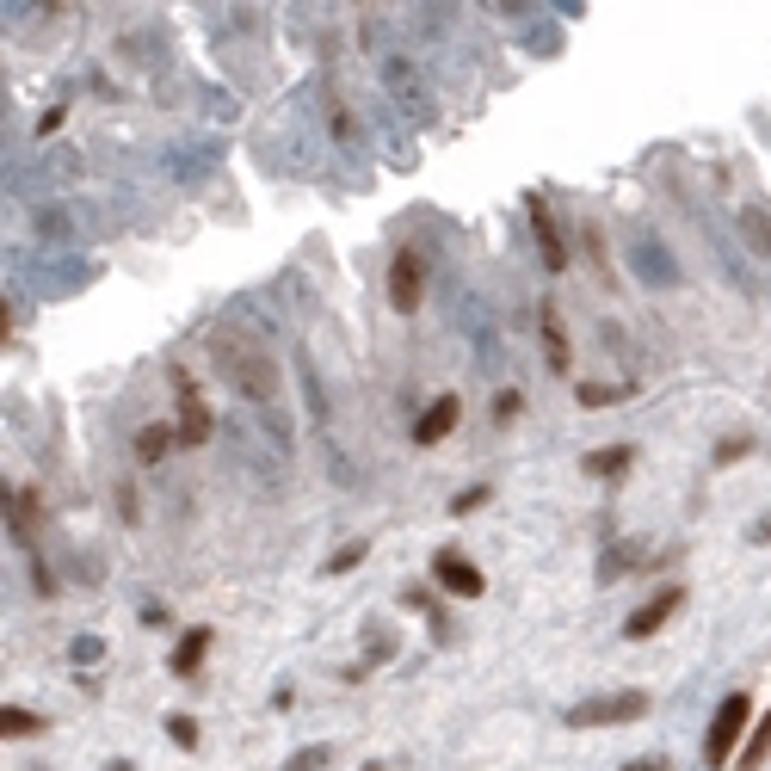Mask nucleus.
I'll return each mask as SVG.
<instances>
[{
  "label": "nucleus",
  "mask_w": 771,
  "mask_h": 771,
  "mask_svg": "<svg viewBox=\"0 0 771 771\" xmlns=\"http://www.w3.org/2000/svg\"><path fill=\"white\" fill-rule=\"evenodd\" d=\"M216 364H223V377L235 383V395H247V401H278V358L266 352V346H253V340H235V334H223L216 340Z\"/></svg>",
  "instance_id": "obj_1"
},
{
  "label": "nucleus",
  "mask_w": 771,
  "mask_h": 771,
  "mask_svg": "<svg viewBox=\"0 0 771 771\" xmlns=\"http://www.w3.org/2000/svg\"><path fill=\"white\" fill-rule=\"evenodd\" d=\"M747 722H753V697L747 691H728L722 704H716V716H710V734H704V765H734V753H741V741H747Z\"/></svg>",
  "instance_id": "obj_2"
},
{
  "label": "nucleus",
  "mask_w": 771,
  "mask_h": 771,
  "mask_svg": "<svg viewBox=\"0 0 771 771\" xmlns=\"http://www.w3.org/2000/svg\"><path fill=\"white\" fill-rule=\"evenodd\" d=\"M648 716V691H611V697H586L568 710V728H617V722H642Z\"/></svg>",
  "instance_id": "obj_3"
},
{
  "label": "nucleus",
  "mask_w": 771,
  "mask_h": 771,
  "mask_svg": "<svg viewBox=\"0 0 771 771\" xmlns=\"http://www.w3.org/2000/svg\"><path fill=\"white\" fill-rule=\"evenodd\" d=\"M420 290H426V266H420V247H401L395 260H389V303L408 315L420 309Z\"/></svg>",
  "instance_id": "obj_4"
},
{
  "label": "nucleus",
  "mask_w": 771,
  "mask_h": 771,
  "mask_svg": "<svg viewBox=\"0 0 771 771\" xmlns=\"http://www.w3.org/2000/svg\"><path fill=\"white\" fill-rule=\"evenodd\" d=\"M432 574H438V586H445V593H457V599H482V593H488L482 568H475L469 556H457V549H438V556H432Z\"/></svg>",
  "instance_id": "obj_5"
},
{
  "label": "nucleus",
  "mask_w": 771,
  "mask_h": 771,
  "mask_svg": "<svg viewBox=\"0 0 771 771\" xmlns=\"http://www.w3.org/2000/svg\"><path fill=\"white\" fill-rule=\"evenodd\" d=\"M179 383V445H210V408H204V395L186 371H173Z\"/></svg>",
  "instance_id": "obj_6"
},
{
  "label": "nucleus",
  "mask_w": 771,
  "mask_h": 771,
  "mask_svg": "<svg viewBox=\"0 0 771 771\" xmlns=\"http://www.w3.org/2000/svg\"><path fill=\"white\" fill-rule=\"evenodd\" d=\"M679 605H685V586H660V599H648L642 611H630L623 636H630V642H648V636H654V630H660V623H667Z\"/></svg>",
  "instance_id": "obj_7"
},
{
  "label": "nucleus",
  "mask_w": 771,
  "mask_h": 771,
  "mask_svg": "<svg viewBox=\"0 0 771 771\" xmlns=\"http://www.w3.org/2000/svg\"><path fill=\"white\" fill-rule=\"evenodd\" d=\"M457 420H463V401L457 395H438L432 408L414 420V445H445V438L457 432Z\"/></svg>",
  "instance_id": "obj_8"
},
{
  "label": "nucleus",
  "mask_w": 771,
  "mask_h": 771,
  "mask_svg": "<svg viewBox=\"0 0 771 771\" xmlns=\"http://www.w3.org/2000/svg\"><path fill=\"white\" fill-rule=\"evenodd\" d=\"M531 223H537V241H543V266H568V247H562V235H556V223H549V204L543 198H531Z\"/></svg>",
  "instance_id": "obj_9"
},
{
  "label": "nucleus",
  "mask_w": 771,
  "mask_h": 771,
  "mask_svg": "<svg viewBox=\"0 0 771 771\" xmlns=\"http://www.w3.org/2000/svg\"><path fill=\"white\" fill-rule=\"evenodd\" d=\"M204 654H210V630H186V636H179V648H173V673L192 679L204 667Z\"/></svg>",
  "instance_id": "obj_10"
},
{
  "label": "nucleus",
  "mask_w": 771,
  "mask_h": 771,
  "mask_svg": "<svg viewBox=\"0 0 771 771\" xmlns=\"http://www.w3.org/2000/svg\"><path fill=\"white\" fill-rule=\"evenodd\" d=\"M173 445H179L173 426H142V432H136V463H161Z\"/></svg>",
  "instance_id": "obj_11"
},
{
  "label": "nucleus",
  "mask_w": 771,
  "mask_h": 771,
  "mask_svg": "<svg viewBox=\"0 0 771 771\" xmlns=\"http://www.w3.org/2000/svg\"><path fill=\"white\" fill-rule=\"evenodd\" d=\"M765 753H771V716H759V728L741 741V753H734V771H759Z\"/></svg>",
  "instance_id": "obj_12"
},
{
  "label": "nucleus",
  "mask_w": 771,
  "mask_h": 771,
  "mask_svg": "<svg viewBox=\"0 0 771 771\" xmlns=\"http://www.w3.org/2000/svg\"><path fill=\"white\" fill-rule=\"evenodd\" d=\"M543 352H549V371H568V334H562L556 309H543Z\"/></svg>",
  "instance_id": "obj_13"
},
{
  "label": "nucleus",
  "mask_w": 771,
  "mask_h": 771,
  "mask_svg": "<svg viewBox=\"0 0 771 771\" xmlns=\"http://www.w3.org/2000/svg\"><path fill=\"white\" fill-rule=\"evenodd\" d=\"M0 734H7V741H13V734H44V716H31V710L7 704V710H0Z\"/></svg>",
  "instance_id": "obj_14"
},
{
  "label": "nucleus",
  "mask_w": 771,
  "mask_h": 771,
  "mask_svg": "<svg viewBox=\"0 0 771 771\" xmlns=\"http://www.w3.org/2000/svg\"><path fill=\"white\" fill-rule=\"evenodd\" d=\"M586 469H593V475H623V469H630V445H617V451H593V457H586Z\"/></svg>",
  "instance_id": "obj_15"
},
{
  "label": "nucleus",
  "mask_w": 771,
  "mask_h": 771,
  "mask_svg": "<svg viewBox=\"0 0 771 771\" xmlns=\"http://www.w3.org/2000/svg\"><path fill=\"white\" fill-rule=\"evenodd\" d=\"M741 229H747L753 253H765V260H771V223H765V216H759V210H747V216H741Z\"/></svg>",
  "instance_id": "obj_16"
},
{
  "label": "nucleus",
  "mask_w": 771,
  "mask_h": 771,
  "mask_svg": "<svg viewBox=\"0 0 771 771\" xmlns=\"http://www.w3.org/2000/svg\"><path fill=\"white\" fill-rule=\"evenodd\" d=\"M364 556H371V543H346V549H334V556H327V574H346V568H358Z\"/></svg>",
  "instance_id": "obj_17"
},
{
  "label": "nucleus",
  "mask_w": 771,
  "mask_h": 771,
  "mask_svg": "<svg viewBox=\"0 0 771 771\" xmlns=\"http://www.w3.org/2000/svg\"><path fill=\"white\" fill-rule=\"evenodd\" d=\"M611 401H623V389H599V383L580 389V408H611Z\"/></svg>",
  "instance_id": "obj_18"
},
{
  "label": "nucleus",
  "mask_w": 771,
  "mask_h": 771,
  "mask_svg": "<svg viewBox=\"0 0 771 771\" xmlns=\"http://www.w3.org/2000/svg\"><path fill=\"white\" fill-rule=\"evenodd\" d=\"M753 451V438H722V445H716V463H741Z\"/></svg>",
  "instance_id": "obj_19"
},
{
  "label": "nucleus",
  "mask_w": 771,
  "mask_h": 771,
  "mask_svg": "<svg viewBox=\"0 0 771 771\" xmlns=\"http://www.w3.org/2000/svg\"><path fill=\"white\" fill-rule=\"evenodd\" d=\"M167 734H173L179 747H198V722H192V716H173V722H167Z\"/></svg>",
  "instance_id": "obj_20"
},
{
  "label": "nucleus",
  "mask_w": 771,
  "mask_h": 771,
  "mask_svg": "<svg viewBox=\"0 0 771 771\" xmlns=\"http://www.w3.org/2000/svg\"><path fill=\"white\" fill-rule=\"evenodd\" d=\"M321 765H327V747H309V753H290L284 771H321Z\"/></svg>",
  "instance_id": "obj_21"
},
{
  "label": "nucleus",
  "mask_w": 771,
  "mask_h": 771,
  "mask_svg": "<svg viewBox=\"0 0 771 771\" xmlns=\"http://www.w3.org/2000/svg\"><path fill=\"white\" fill-rule=\"evenodd\" d=\"M488 494H494V488H469V494H457V500H451V512H475V506H488Z\"/></svg>",
  "instance_id": "obj_22"
},
{
  "label": "nucleus",
  "mask_w": 771,
  "mask_h": 771,
  "mask_svg": "<svg viewBox=\"0 0 771 771\" xmlns=\"http://www.w3.org/2000/svg\"><path fill=\"white\" fill-rule=\"evenodd\" d=\"M512 414H519V389H500L494 395V420H512Z\"/></svg>",
  "instance_id": "obj_23"
},
{
  "label": "nucleus",
  "mask_w": 771,
  "mask_h": 771,
  "mask_svg": "<svg viewBox=\"0 0 771 771\" xmlns=\"http://www.w3.org/2000/svg\"><path fill=\"white\" fill-rule=\"evenodd\" d=\"M747 537H753V543H771V512H765V519H759V525H753Z\"/></svg>",
  "instance_id": "obj_24"
},
{
  "label": "nucleus",
  "mask_w": 771,
  "mask_h": 771,
  "mask_svg": "<svg viewBox=\"0 0 771 771\" xmlns=\"http://www.w3.org/2000/svg\"><path fill=\"white\" fill-rule=\"evenodd\" d=\"M623 771H667V765H660V759H630Z\"/></svg>",
  "instance_id": "obj_25"
}]
</instances>
